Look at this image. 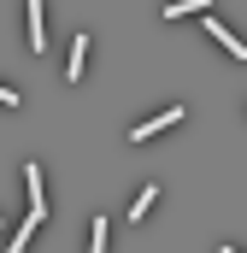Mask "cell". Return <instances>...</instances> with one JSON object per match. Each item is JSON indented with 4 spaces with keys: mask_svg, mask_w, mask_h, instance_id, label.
<instances>
[{
    "mask_svg": "<svg viewBox=\"0 0 247 253\" xmlns=\"http://www.w3.org/2000/svg\"><path fill=\"white\" fill-rule=\"evenodd\" d=\"M171 124H183V106H171V112H153V118H147V124H135V129H129V141H135V147H141V141H153V135H159V129H171Z\"/></svg>",
    "mask_w": 247,
    "mask_h": 253,
    "instance_id": "cell-1",
    "label": "cell"
},
{
    "mask_svg": "<svg viewBox=\"0 0 247 253\" xmlns=\"http://www.w3.org/2000/svg\"><path fill=\"white\" fill-rule=\"evenodd\" d=\"M200 24H206V36H212V42H218V47H224L230 59H247V42H242V36H230V30H224L218 18H200Z\"/></svg>",
    "mask_w": 247,
    "mask_h": 253,
    "instance_id": "cell-2",
    "label": "cell"
},
{
    "mask_svg": "<svg viewBox=\"0 0 247 253\" xmlns=\"http://www.w3.org/2000/svg\"><path fill=\"white\" fill-rule=\"evenodd\" d=\"M24 183H30V218L41 224V218H47V200H41V165H36V159L24 165Z\"/></svg>",
    "mask_w": 247,
    "mask_h": 253,
    "instance_id": "cell-3",
    "label": "cell"
},
{
    "mask_svg": "<svg viewBox=\"0 0 247 253\" xmlns=\"http://www.w3.org/2000/svg\"><path fill=\"white\" fill-rule=\"evenodd\" d=\"M82 59H88V36L77 30V36H71V53H65V77H71V83L82 77Z\"/></svg>",
    "mask_w": 247,
    "mask_h": 253,
    "instance_id": "cell-4",
    "label": "cell"
},
{
    "mask_svg": "<svg viewBox=\"0 0 247 253\" xmlns=\"http://www.w3.org/2000/svg\"><path fill=\"white\" fill-rule=\"evenodd\" d=\"M24 18H30V53H41L47 30H41V0H24Z\"/></svg>",
    "mask_w": 247,
    "mask_h": 253,
    "instance_id": "cell-5",
    "label": "cell"
},
{
    "mask_svg": "<svg viewBox=\"0 0 247 253\" xmlns=\"http://www.w3.org/2000/svg\"><path fill=\"white\" fill-rule=\"evenodd\" d=\"M36 230H41V224H36V218H24V224L12 230V242H6V253H30V236H36Z\"/></svg>",
    "mask_w": 247,
    "mask_h": 253,
    "instance_id": "cell-6",
    "label": "cell"
},
{
    "mask_svg": "<svg viewBox=\"0 0 247 253\" xmlns=\"http://www.w3.org/2000/svg\"><path fill=\"white\" fill-rule=\"evenodd\" d=\"M206 6H212V0H171L165 18H188V12H206Z\"/></svg>",
    "mask_w": 247,
    "mask_h": 253,
    "instance_id": "cell-7",
    "label": "cell"
},
{
    "mask_svg": "<svg viewBox=\"0 0 247 253\" xmlns=\"http://www.w3.org/2000/svg\"><path fill=\"white\" fill-rule=\"evenodd\" d=\"M153 200H159V189H153V183H147V189L135 194V206H129V218H147V206H153Z\"/></svg>",
    "mask_w": 247,
    "mask_h": 253,
    "instance_id": "cell-8",
    "label": "cell"
},
{
    "mask_svg": "<svg viewBox=\"0 0 247 253\" xmlns=\"http://www.w3.org/2000/svg\"><path fill=\"white\" fill-rule=\"evenodd\" d=\"M88 253H106V218L88 224Z\"/></svg>",
    "mask_w": 247,
    "mask_h": 253,
    "instance_id": "cell-9",
    "label": "cell"
},
{
    "mask_svg": "<svg viewBox=\"0 0 247 253\" xmlns=\"http://www.w3.org/2000/svg\"><path fill=\"white\" fill-rule=\"evenodd\" d=\"M0 106H12V112H18V106H24V94H18V88H6V83H0Z\"/></svg>",
    "mask_w": 247,
    "mask_h": 253,
    "instance_id": "cell-10",
    "label": "cell"
}]
</instances>
